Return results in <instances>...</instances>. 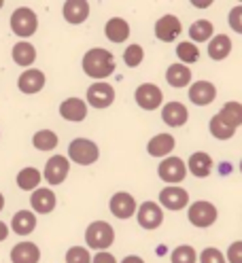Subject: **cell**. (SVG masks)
I'll return each instance as SVG.
<instances>
[{"label":"cell","mask_w":242,"mask_h":263,"mask_svg":"<svg viewBox=\"0 0 242 263\" xmlns=\"http://www.w3.org/2000/svg\"><path fill=\"white\" fill-rule=\"evenodd\" d=\"M83 70L87 77H91L96 81H102L115 72V58H113V53L108 49L94 47L83 55Z\"/></svg>","instance_id":"1"},{"label":"cell","mask_w":242,"mask_h":263,"mask_svg":"<svg viewBox=\"0 0 242 263\" xmlns=\"http://www.w3.org/2000/svg\"><path fill=\"white\" fill-rule=\"evenodd\" d=\"M11 30H13V34H17L20 39H28L32 36L36 32L39 28V17H36V13L28 9V7H20V9H15L11 13Z\"/></svg>","instance_id":"2"},{"label":"cell","mask_w":242,"mask_h":263,"mask_svg":"<svg viewBox=\"0 0 242 263\" xmlns=\"http://www.w3.org/2000/svg\"><path fill=\"white\" fill-rule=\"evenodd\" d=\"M85 240L89 249L96 251H106L108 246L115 242V229H113L106 221H94L87 229H85Z\"/></svg>","instance_id":"3"},{"label":"cell","mask_w":242,"mask_h":263,"mask_svg":"<svg viewBox=\"0 0 242 263\" xmlns=\"http://www.w3.org/2000/svg\"><path fill=\"white\" fill-rule=\"evenodd\" d=\"M68 155L79 166H91L94 161H98L100 151H98V144L96 142H91L87 138H75L68 144Z\"/></svg>","instance_id":"4"},{"label":"cell","mask_w":242,"mask_h":263,"mask_svg":"<svg viewBox=\"0 0 242 263\" xmlns=\"http://www.w3.org/2000/svg\"><path fill=\"white\" fill-rule=\"evenodd\" d=\"M217 217H219V212H217L215 204L204 202V200L193 202V204L189 206V210H187V219H189V223H191V225H196V227H202V229L211 227V225L217 221Z\"/></svg>","instance_id":"5"},{"label":"cell","mask_w":242,"mask_h":263,"mask_svg":"<svg viewBox=\"0 0 242 263\" xmlns=\"http://www.w3.org/2000/svg\"><path fill=\"white\" fill-rule=\"evenodd\" d=\"M157 174H159V178L164 180V183L176 185V183H181V180H185L187 166H185V161L181 157H166L164 161L159 163Z\"/></svg>","instance_id":"6"},{"label":"cell","mask_w":242,"mask_h":263,"mask_svg":"<svg viewBox=\"0 0 242 263\" xmlns=\"http://www.w3.org/2000/svg\"><path fill=\"white\" fill-rule=\"evenodd\" d=\"M68 170H70V161L64 155H53L51 159H47V163H45L43 178L49 185H62L64 180H66V176H68Z\"/></svg>","instance_id":"7"},{"label":"cell","mask_w":242,"mask_h":263,"mask_svg":"<svg viewBox=\"0 0 242 263\" xmlns=\"http://www.w3.org/2000/svg\"><path fill=\"white\" fill-rule=\"evenodd\" d=\"M87 102L94 108H106L115 102V89L106 81H96L87 87Z\"/></svg>","instance_id":"8"},{"label":"cell","mask_w":242,"mask_h":263,"mask_svg":"<svg viewBox=\"0 0 242 263\" xmlns=\"http://www.w3.org/2000/svg\"><path fill=\"white\" fill-rule=\"evenodd\" d=\"M134 98H136V104L144 110H155L161 106V102H164V93H161V89L153 83L138 85L134 91Z\"/></svg>","instance_id":"9"},{"label":"cell","mask_w":242,"mask_h":263,"mask_svg":"<svg viewBox=\"0 0 242 263\" xmlns=\"http://www.w3.org/2000/svg\"><path fill=\"white\" fill-rule=\"evenodd\" d=\"M136 217H138V225L142 229H157L164 223V210L155 202H142L138 206Z\"/></svg>","instance_id":"10"},{"label":"cell","mask_w":242,"mask_h":263,"mask_svg":"<svg viewBox=\"0 0 242 263\" xmlns=\"http://www.w3.org/2000/svg\"><path fill=\"white\" fill-rule=\"evenodd\" d=\"M189 202V193L183 187L168 185L159 191V206H164L168 210H183Z\"/></svg>","instance_id":"11"},{"label":"cell","mask_w":242,"mask_h":263,"mask_svg":"<svg viewBox=\"0 0 242 263\" xmlns=\"http://www.w3.org/2000/svg\"><path fill=\"white\" fill-rule=\"evenodd\" d=\"M181 32H183V26L176 15H164V17H159L155 24V36L161 43H172L174 39H179Z\"/></svg>","instance_id":"12"},{"label":"cell","mask_w":242,"mask_h":263,"mask_svg":"<svg viewBox=\"0 0 242 263\" xmlns=\"http://www.w3.org/2000/svg\"><path fill=\"white\" fill-rule=\"evenodd\" d=\"M187 96L196 106H208V104L215 102L217 87L211 83V81H196V83H191Z\"/></svg>","instance_id":"13"},{"label":"cell","mask_w":242,"mask_h":263,"mask_svg":"<svg viewBox=\"0 0 242 263\" xmlns=\"http://www.w3.org/2000/svg\"><path fill=\"white\" fill-rule=\"evenodd\" d=\"M108 206H110V212L117 219H130L136 215V200L125 191H119V193L113 195Z\"/></svg>","instance_id":"14"},{"label":"cell","mask_w":242,"mask_h":263,"mask_svg":"<svg viewBox=\"0 0 242 263\" xmlns=\"http://www.w3.org/2000/svg\"><path fill=\"white\" fill-rule=\"evenodd\" d=\"M60 115L66 121L79 123L87 117V104L81 100V98H66V100L60 104Z\"/></svg>","instance_id":"15"},{"label":"cell","mask_w":242,"mask_h":263,"mask_svg":"<svg viewBox=\"0 0 242 263\" xmlns=\"http://www.w3.org/2000/svg\"><path fill=\"white\" fill-rule=\"evenodd\" d=\"M161 119H164V123L170 127H181L189 119L187 106L183 102H168V104H164V108H161Z\"/></svg>","instance_id":"16"},{"label":"cell","mask_w":242,"mask_h":263,"mask_svg":"<svg viewBox=\"0 0 242 263\" xmlns=\"http://www.w3.org/2000/svg\"><path fill=\"white\" fill-rule=\"evenodd\" d=\"M62 15L68 24H83L89 17V3H85V0H66Z\"/></svg>","instance_id":"17"},{"label":"cell","mask_w":242,"mask_h":263,"mask_svg":"<svg viewBox=\"0 0 242 263\" xmlns=\"http://www.w3.org/2000/svg\"><path fill=\"white\" fill-rule=\"evenodd\" d=\"M30 204H32V208H34V212H41V215H49V212L55 208L58 200H55V193L51 189L43 187V189L32 191Z\"/></svg>","instance_id":"18"},{"label":"cell","mask_w":242,"mask_h":263,"mask_svg":"<svg viewBox=\"0 0 242 263\" xmlns=\"http://www.w3.org/2000/svg\"><path fill=\"white\" fill-rule=\"evenodd\" d=\"M41 249L34 242H20L11 251V263H39Z\"/></svg>","instance_id":"19"},{"label":"cell","mask_w":242,"mask_h":263,"mask_svg":"<svg viewBox=\"0 0 242 263\" xmlns=\"http://www.w3.org/2000/svg\"><path fill=\"white\" fill-rule=\"evenodd\" d=\"M17 87L24 93H39L45 87V74L36 68H28L20 79H17Z\"/></svg>","instance_id":"20"},{"label":"cell","mask_w":242,"mask_h":263,"mask_svg":"<svg viewBox=\"0 0 242 263\" xmlns=\"http://www.w3.org/2000/svg\"><path fill=\"white\" fill-rule=\"evenodd\" d=\"M174 146H176V140L172 138V134H166V132H164V134H155L149 140L147 151H149L151 157H166V155L172 153Z\"/></svg>","instance_id":"21"},{"label":"cell","mask_w":242,"mask_h":263,"mask_svg":"<svg viewBox=\"0 0 242 263\" xmlns=\"http://www.w3.org/2000/svg\"><path fill=\"white\" fill-rule=\"evenodd\" d=\"M104 34L110 43L121 45L127 41V36H130V26H127V22L121 17H110L104 26Z\"/></svg>","instance_id":"22"},{"label":"cell","mask_w":242,"mask_h":263,"mask_svg":"<svg viewBox=\"0 0 242 263\" xmlns=\"http://www.w3.org/2000/svg\"><path fill=\"white\" fill-rule=\"evenodd\" d=\"M11 229L17 236H28L32 234L36 229V217H34V212H30V210H20V212H15L13 215V221H11Z\"/></svg>","instance_id":"23"},{"label":"cell","mask_w":242,"mask_h":263,"mask_svg":"<svg viewBox=\"0 0 242 263\" xmlns=\"http://www.w3.org/2000/svg\"><path fill=\"white\" fill-rule=\"evenodd\" d=\"M191 70L187 68L185 64H172L168 66V70H166V81H168V85L170 87H176V89H181V87H187L189 85V81H191Z\"/></svg>","instance_id":"24"},{"label":"cell","mask_w":242,"mask_h":263,"mask_svg":"<svg viewBox=\"0 0 242 263\" xmlns=\"http://www.w3.org/2000/svg\"><path fill=\"white\" fill-rule=\"evenodd\" d=\"M213 170V159L208 153L204 151H198V153H193L189 157V172L193 176H198V178H206L208 174H211Z\"/></svg>","instance_id":"25"},{"label":"cell","mask_w":242,"mask_h":263,"mask_svg":"<svg viewBox=\"0 0 242 263\" xmlns=\"http://www.w3.org/2000/svg\"><path fill=\"white\" fill-rule=\"evenodd\" d=\"M230 53H232V41H230V36L217 34V36H213L211 43H208V55H211V60L221 62V60L228 58Z\"/></svg>","instance_id":"26"},{"label":"cell","mask_w":242,"mask_h":263,"mask_svg":"<svg viewBox=\"0 0 242 263\" xmlns=\"http://www.w3.org/2000/svg\"><path fill=\"white\" fill-rule=\"evenodd\" d=\"M11 55H13V62L15 64L26 66V68H28V66L36 60V49H34V45H32V43L22 41V43H15Z\"/></svg>","instance_id":"27"},{"label":"cell","mask_w":242,"mask_h":263,"mask_svg":"<svg viewBox=\"0 0 242 263\" xmlns=\"http://www.w3.org/2000/svg\"><path fill=\"white\" fill-rule=\"evenodd\" d=\"M213 32H215V26L211 22L198 20V22H193V26H189V39L193 43H206L213 39Z\"/></svg>","instance_id":"28"},{"label":"cell","mask_w":242,"mask_h":263,"mask_svg":"<svg viewBox=\"0 0 242 263\" xmlns=\"http://www.w3.org/2000/svg\"><path fill=\"white\" fill-rule=\"evenodd\" d=\"M41 180H43V174L36 168H24L17 174V187L24 191H36Z\"/></svg>","instance_id":"29"},{"label":"cell","mask_w":242,"mask_h":263,"mask_svg":"<svg viewBox=\"0 0 242 263\" xmlns=\"http://www.w3.org/2000/svg\"><path fill=\"white\" fill-rule=\"evenodd\" d=\"M217 115L230 127H234V129L238 125H242V104L240 102H228V104H223L221 112H217Z\"/></svg>","instance_id":"30"},{"label":"cell","mask_w":242,"mask_h":263,"mask_svg":"<svg viewBox=\"0 0 242 263\" xmlns=\"http://www.w3.org/2000/svg\"><path fill=\"white\" fill-rule=\"evenodd\" d=\"M32 144H34L39 151H53L58 146V134L51 129H41L32 136Z\"/></svg>","instance_id":"31"},{"label":"cell","mask_w":242,"mask_h":263,"mask_svg":"<svg viewBox=\"0 0 242 263\" xmlns=\"http://www.w3.org/2000/svg\"><path fill=\"white\" fill-rule=\"evenodd\" d=\"M176 58H179L181 64H185V66L193 64V62L200 60V49H198L196 43H189V41L179 43V45H176Z\"/></svg>","instance_id":"32"},{"label":"cell","mask_w":242,"mask_h":263,"mask_svg":"<svg viewBox=\"0 0 242 263\" xmlns=\"http://www.w3.org/2000/svg\"><path fill=\"white\" fill-rule=\"evenodd\" d=\"M208 127H211V134H213L217 140H230V138L236 134V129L230 127L228 123H225V121L219 117V115H215V117L211 119Z\"/></svg>","instance_id":"33"},{"label":"cell","mask_w":242,"mask_h":263,"mask_svg":"<svg viewBox=\"0 0 242 263\" xmlns=\"http://www.w3.org/2000/svg\"><path fill=\"white\" fill-rule=\"evenodd\" d=\"M172 263H196L198 261V253L193 246L189 244H181V246H176V249L172 251Z\"/></svg>","instance_id":"34"},{"label":"cell","mask_w":242,"mask_h":263,"mask_svg":"<svg viewBox=\"0 0 242 263\" xmlns=\"http://www.w3.org/2000/svg\"><path fill=\"white\" fill-rule=\"evenodd\" d=\"M142 58H144V51H142L140 45H127V47H125V51H123V62H125V66H130V68H136V66H140Z\"/></svg>","instance_id":"35"},{"label":"cell","mask_w":242,"mask_h":263,"mask_svg":"<svg viewBox=\"0 0 242 263\" xmlns=\"http://www.w3.org/2000/svg\"><path fill=\"white\" fill-rule=\"evenodd\" d=\"M66 263H91V255L85 246H72L66 253Z\"/></svg>","instance_id":"36"},{"label":"cell","mask_w":242,"mask_h":263,"mask_svg":"<svg viewBox=\"0 0 242 263\" xmlns=\"http://www.w3.org/2000/svg\"><path fill=\"white\" fill-rule=\"evenodd\" d=\"M200 263H228V259L223 257V253L219 249H213V246H208L200 253Z\"/></svg>","instance_id":"37"},{"label":"cell","mask_w":242,"mask_h":263,"mask_svg":"<svg viewBox=\"0 0 242 263\" xmlns=\"http://www.w3.org/2000/svg\"><path fill=\"white\" fill-rule=\"evenodd\" d=\"M228 22H230V28H232L234 32L242 34V5H238V7H234V9L230 11Z\"/></svg>","instance_id":"38"},{"label":"cell","mask_w":242,"mask_h":263,"mask_svg":"<svg viewBox=\"0 0 242 263\" xmlns=\"http://www.w3.org/2000/svg\"><path fill=\"white\" fill-rule=\"evenodd\" d=\"M228 263H242V240H236L228 249Z\"/></svg>","instance_id":"39"},{"label":"cell","mask_w":242,"mask_h":263,"mask_svg":"<svg viewBox=\"0 0 242 263\" xmlns=\"http://www.w3.org/2000/svg\"><path fill=\"white\" fill-rule=\"evenodd\" d=\"M91 263H117V259L113 257L110 253H106V251H100V253H96L91 257Z\"/></svg>","instance_id":"40"},{"label":"cell","mask_w":242,"mask_h":263,"mask_svg":"<svg viewBox=\"0 0 242 263\" xmlns=\"http://www.w3.org/2000/svg\"><path fill=\"white\" fill-rule=\"evenodd\" d=\"M7 236H9V227H7L3 221H0V242H5Z\"/></svg>","instance_id":"41"},{"label":"cell","mask_w":242,"mask_h":263,"mask_svg":"<svg viewBox=\"0 0 242 263\" xmlns=\"http://www.w3.org/2000/svg\"><path fill=\"white\" fill-rule=\"evenodd\" d=\"M121 263H144V261H142L138 255H130V257H125Z\"/></svg>","instance_id":"42"},{"label":"cell","mask_w":242,"mask_h":263,"mask_svg":"<svg viewBox=\"0 0 242 263\" xmlns=\"http://www.w3.org/2000/svg\"><path fill=\"white\" fill-rule=\"evenodd\" d=\"M3 208H5V195L0 193V212H3Z\"/></svg>","instance_id":"43"},{"label":"cell","mask_w":242,"mask_h":263,"mask_svg":"<svg viewBox=\"0 0 242 263\" xmlns=\"http://www.w3.org/2000/svg\"><path fill=\"white\" fill-rule=\"evenodd\" d=\"M3 5H5V3H3V0H0V9H3Z\"/></svg>","instance_id":"44"},{"label":"cell","mask_w":242,"mask_h":263,"mask_svg":"<svg viewBox=\"0 0 242 263\" xmlns=\"http://www.w3.org/2000/svg\"><path fill=\"white\" fill-rule=\"evenodd\" d=\"M240 172H242V161H240Z\"/></svg>","instance_id":"45"}]
</instances>
